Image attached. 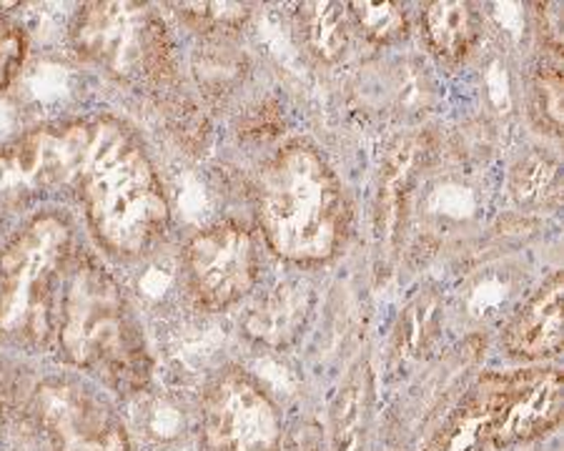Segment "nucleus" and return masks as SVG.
<instances>
[{
    "mask_svg": "<svg viewBox=\"0 0 564 451\" xmlns=\"http://www.w3.org/2000/svg\"><path fill=\"white\" fill-rule=\"evenodd\" d=\"M349 8L359 31L379 45L402 41L409 31L404 8L397 3H351Z\"/></svg>",
    "mask_w": 564,
    "mask_h": 451,
    "instance_id": "412c9836",
    "label": "nucleus"
},
{
    "mask_svg": "<svg viewBox=\"0 0 564 451\" xmlns=\"http://www.w3.org/2000/svg\"><path fill=\"white\" fill-rule=\"evenodd\" d=\"M184 266L196 304L206 311H226L257 286V241L241 223H214L188 241Z\"/></svg>",
    "mask_w": 564,
    "mask_h": 451,
    "instance_id": "0eeeda50",
    "label": "nucleus"
},
{
    "mask_svg": "<svg viewBox=\"0 0 564 451\" xmlns=\"http://www.w3.org/2000/svg\"><path fill=\"white\" fill-rule=\"evenodd\" d=\"M204 451H281V414L249 374L231 369L204 402Z\"/></svg>",
    "mask_w": 564,
    "mask_h": 451,
    "instance_id": "6e6552de",
    "label": "nucleus"
},
{
    "mask_svg": "<svg viewBox=\"0 0 564 451\" xmlns=\"http://www.w3.org/2000/svg\"><path fill=\"white\" fill-rule=\"evenodd\" d=\"M562 274H552L536 288L505 333V346L517 359L557 356L564 344L562 331Z\"/></svg>",
    "mask_w": 564,
    "mask_h": 451,
    "instance_id": "f8f14e48",
    "label": "nucleus"
},
{
    "mask_svg": "<svg viewBox=\"0 0 564 451\" xmlns=\"http://www.w3.org/2000/svg\"><path fill=\"white\" fill-rule=\"evenodd\" d=\"M90 231L121 256H141L169 229L163 184L141 141L113 119L86 121V139L73 176Z\"/></svg>",
    "mask_w": 564,
    "mask_h": 451,
    "instance_id": "f257e3e1",
    "label": "nucleus"
},
{
    "mask_svg": "<svg viewBox=\"0 0 564 451\" xmlns=\"http://www.w3.org/2000/svg\"><path fill=\"white\" fill-rule=\"evenodd\" d=\"M86 121L39 129L0 146V231L33 198L51 188L73 186Z\"/></svg>",
    "mask_w": 564,
    "mask_h": 451,
    "instance_id": "423d86ee",
    "label": "nucleus"
},
{
    "mask_svg": "<svg viewBox=\"0 0 564 451\" xmlns=\"http://www.w3.org/2000/svg\"><path fill=\"white\" fill-rule=\"evenodd\" d=\"M532 111L547 133L562 131V68L560 56L542 61L532 78Z\"/></svg>",
    "mask_w": 564,
    "mask_h": 451,
    "instance_id": "aec40b11",
    "label": "nucleus"
},
{
    "mask_svg": "<svg viewBox=\"0 0 564 451\" xmlns=\"http://www.w3.org/2000/svg\"><path fill=\"white\" fill-rule=\"evenodd\" d=\"M257 216L271 251L294 264H322L347 237L339 180L308 146H289L261 170Z\"/></svg>",
    "mask_w": 564,
    "mask_h": 451,
    "instance_id": "7ed1b4c3",
    "label": "nucleus"
},
{
    "mask_svg": "<svg viewBox=\"0 0 564 451\" xmlns=\"http://www.w3.org/2000/svg\"><path fill=\"white\" fill-rule=\"evenodd\" d=\"M302 35L316 58L334 63L344 56L349 41L347 8L339 3H306L299 13Z\"/></svg>",
    "mask_w": 564,
    "mask_h": 451,
    "instance_id": "f3484780",
    "label": "nucleus"
},
{
    "mask_svg": "<svg viewBox=\"0 0 564 451\" xmlns=\"http://www.w3.org/2000/svg\"><path fill=\"white\" fill-rule=\"evenodd\" d=\"M80 56L129 86L169 90L176 84V45L166 23L139 3H88L73 23Z\"/></svg>",
    "mask_w": 564,
    "mask_h": 451,
    "instance_id": "39448f33",
    "label": "nucleus"
},
{
    "mask_svg": "<svg viewBox=\"0 0 564 451\" xmlns=\"http://www.w3.org/2000/svg\"><path fill=\"white\" fill-rule=\"evenodd\" d=\"M178 13L206 35H229L247 23L249 8L239 3H184L178 6Z\"/></svg>",
    "mask_w": 564,
    "mask_h": 451,
    "instance_id": "4be33fe9",
    "label": "nucleus"
},
{
    "mask_svg": "<svg viewBox=\"0 0 564 451\" xmlns=\"http://www.w3.org/2000/svg\"><path fill=\"white\" fill-rule=\"evenodd\" d=\"M308 309H312V292L304 284H281L251 306L243 319V331L263 346L284 349L304 329Z\"/></svg>",
    "mask_w": 564,
    "mask_h": 451,
    "instance_id": "ddd939ff",
    "label": "nucleus"
},
{
    "mask_svg": "<svg viewBox=\"0 0 564 451\" xmlns=\"http://www.w3.org/2000/svg\"><path fill=\"white\" fill-rule=\"evenodd\" d=\"M424 158V141L406 139L389 153L387 166L381 170L379 204H377V237L379 241L394 243L399 226L404 221L409 188L414 184L416 166Z\"/></svg>",
    "mask_w": 564,
    "mask_h": 451,
    "instance_id": "4468645a",
    "label": "nucleus"
},
{
    "mask_svg": "<svg viewBox=\"0 0 564 451\" xmlns=\"http://www.w3.org/2000/svg\"><path fill=\"white\" fill-rule=\"evenodd\" d=\"M58 344L80 372L118 394L141 392L151 354L123 288L94 254H73L58 309Z\"/></svg>",
    "mask_w": 564,
    "mask_h": 451,
    "instance_id": "f03ea898",
    "label": "nucleus"
},
{
    "mask_svg": "<svg viewBox=\"0 0 564 451\" xmlns=\"http://www.w3.org/2000/svg\"><path fill=\"white\" fill-rule=\"evenodd\" d=\"M440 311L442 304L434 294L416 296L406 306L404 316L399 319L394 346H391V356H394L399 366L426 354V349L436 339V331H440Z\"/></svg>",
    "mask_w": 564,
    "mask_h": 451,
    "instance_id": "a211bd4d",
    "label": "nucleus"
},
{
    "mask_svg": "<svg viewBox=\"0 0 564 451\" xmlns=\"http://www.w3.org/2000/svg\"><path fill=\"white\" fill-rule=\"evenodd\" d=\"M424 35L436 56L459 61L471 51L479 35V18L475 8L462 0H436L426 3L422 13Z\"/></svg>",
    "mask_w": 564,
    "mask_h": 451,
    "instance_id": "2eb2a0df",
    "label": "nucleus"
},
{
    "mask_svg": "<svg viewBox=\"0 0 564 451\" xmlns=\"http://www.w3.org/2000/svg\"><path fill=\"white\" fill-rule=\"evenodd\" d=\"M8 394H11V384H8V372L3 359H0V427H3V417L8 409Z\"/></svg>",
    "mask_w": 564,
    "mask_h": 451,
    "instance_id": "a878e982",
    "label": "nucleus"
},
{
    "mask_svg": "<svg viewBox=\"0 0 564 451\" xmlns=\"http://www.w3.org/2000/svg\"><path fill=\"white\" fill-rule=\"evenodd\" d=\"M212 38L214 43L208 48L198 51L196 74L208 96H221L241 80V56L226 48V35H212Z\"/></svg>",
    "mask_w": 564,
    "mask_h": 451,
    "instance_id": "6ab92c4d",
    "label": "nucleus"
},
{
    "mask_svg": "<svg viewBox=\"0 0 564 451\" xmlns=\"http://www.w3.org/2000/svg\"><path fill=\"white\" fill-rule=\"evenodd\" d=\"M540 18V33L552 56L562 53V3H540L536 6Z\"/></svg>",
    "mask_w": 564,
    "mask_h": 451,
    "instance_id": "393cba45",
    "label": "nucleus"
},
{
    "mask_svg": "<svg viewBox=\"0 0 564 451\" xmlns=\"http://www.w3.org/2000/svg\"><path fill=\"white\" fill-rule=\"evenodd\" d=\"M279 106L274 101L261 103L259 108L247 116V121L241 125V135L243 139H253V141H267L274 139L279 133Z\"/></svg>",
    "mask_w": 564,
    "mask_h": 451,
    "instance_id": "b1692460",
    "label": "nucleus"
},
{
    "mask_svg": "<svg viewBox=\"0 0 564 451\" xmlns=\"http://www.w3.org/2000/svg\"><path fill=\"white\" fill-rule=\"evenodd\" d=\"M505 374H485L457 404L422 451H485L502 402Z\"/></svg>",
    "mask_w": 564,
    "mask_h": 451,
    "instance_id": "9b49d317",
    "label": "nucleus"
},
{
    "mask_svg": "<svg viewBox=\"0 0 564 451\" xmlns=\"http://www.w3.org/2000/svg\"><path fill=\"white\" fill-rule=\"evenodd\" d=\"M371 409V378L367 366H359L336 394L332 409L329 451H364L367 447Z\"/></svg>",
    "mask_w": 564,
    "mask_h": 451,
    "instance_id": "dca6fc26",
    "label": "nucleus"
},
{
    "mask_svg": "<svg viewBox=\"0 0 564 451\" xmlns=\"http://www.w3.org/2000/svg\"><path fill=\"white\" fill-rule=\"evenodd\" d=\"M564 392L557 369H527L505 374L502 402H499L492 449L524 444L550 435L562 421Z\"/></svg>",
    "mask_w": 564,
    "mask_h": 451,
    "instance_id": "9d476101",
    "label": "nucleus"
},
{
    "mask_svg": "<svg viewBox=\"0 0 564 451\" xmlns=\"http://www.w3.org/2000/svg\"><path fill=\"white\" fill-rule=\"evenodd\" d=\"M33 411L48 451H131L113 409L70 378H51L39 386Z\"/></svg>",
    "mask_w": 564,
    "mask_h": 451,
    "instance_id": "1a4fd4ad",
    "label": "nucleus"
},
{
    "mask_svg": "<svg viewBox=\"0 0 564 451\" xmlns=\"http://www.w3.org/2000/svg\"><path fill=\"white\" fill-rule=\"evenodd\" d=\"M25 61V35L18 25L0 21V90L13 84Z\"/></svg>",
    "mask_w": 564,
    "mask_h": 451,
    "instance_id": "5701e85b",
    "label": "nucleus"
},
{
    "mask_svg": "<svg viewBox=\"0 0 564 451\" xmlns=\"http://www.w3.org/2000/svg\"><path fill=\"white\" fill-rule=\"evenodd\" d=\"M289 451H316V444H314V441H308V439H296L294 444L289 447Z\"/></svg>",
    "mask_w": 564,
    "mask_h": 451,
    "instance_id": "bb28decb",
    "label": "nucleus"
},
{
    "mask_svg": "<svg viewBox=\"0 0 564 451\" xmlns=\"http://www.w3.org/2000/svg\"><path fill=\"white\" fill-rule=\"evenodd\" d=\"M73 256L66 216L35 213L0 251V337L39 351L58 329L61 294Z\"/></svg>",
    "mask_w": 564,
    "mask_h": 451,
    "instance_id": "20e7f679",
    "label": "nucleus"
}]
</instances>
